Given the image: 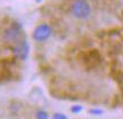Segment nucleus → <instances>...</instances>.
<instances>
[{
	"mask_svg": "<svg viewBox=\"0 0 123 119\" xmlns=\"http://www.w3.org/2000/svg\"><path fill=\"white\" fill-rule=\"evenodd\" d=\"M4 38L9 43H18L22 41V27L19 25H11L5 30Z\"/></svg>",
	"mask_w": 123,
	"mask_h": 119,
	"instance_id": "obj_3",
	"label": "nucleus"
},
{
	"mask_svg": "<svg viewBox=\"0 0 123 119\" xmlns=\"http://www.w3.org/2000/svg\"><path fill=\"white\" fill-rule=\"evenodd\" d=\"M51 119H69V118L64 114H62V112H55V114H53Z\"/></svg>",
	"mask_w": 123,
	"mask_h": 119,
	"instance_id": "obj_8",
	"label": "nucleus"
},
{
	"mask_svg": "<svg viewBox=\"0 0 123 119\" xmlns=\"http://www.w3.org/2000/svg\"><path fill=\"white\" fill-rule=\"evenodd\" d=\"M52 28L49 24H40L34 28L33 33H32V38H33L35 42H45L48 41L49 38L52 36Z\"/></svg>",
	"mask_w": 123,
	"mask_h": 119,
	"instance_id": "obj_2",
	"label": "nucleus"
},
{
	"mask_svg": "<svg viewBox=\"0 0 123 119\" xmlns=\"http://www.w3.org/2000/svg\"><path fill=\"white\" fill-rule=\"evenodd\" d=\"M28 52H30V46H28L27 41L22 39L18 43H16L15 47H14V54L17 59H19L20 61H25L28 56Z\"/></svg>",
	"mask_w": 123,
	"mask_h": 119,
	"instance_id": "obj_4",
	"label": "nucleus"
},
{
	"mask_svg": "<svg viewBox=\"0 0 123 119\" xmlns=\"http://www.w3.org/2000/svg\"><path fill=\"white\" fill-rule=\"evenodd\" d=\"M70 11L78 19H87L92 15V6L87 0H74L70 5Z\"/></svg>",
	"mask_w": 123,
	"mask_h": 119,
	"instance_id": "obj_1",
	"label": "nucleus"
},
{
	"mask_svg": "<svg viewBox=\"0 0 123 119\" xmlns=\"http://www.w3.org/2000/svg\"><path fill=\"white\" fill-rule=\"evenodd\" d=\"M49 112L44 109H38L35 111V119H49Z\"/></svg>",
	"mask_w": 123,
	"mask_h": 119,
	"instance_id": "obj_5",
	"label": "nucleus"
},
{
	"mask_svg": "<svg viewBox=\"0 0 123 119\" xmlns=\"http://www.w3.org/2000/svg\"><path fill=\"white\" fill-rule=\"evenodd\" d=\"M82 109L84 108H82L80 104H74L70 108V111L72 112V114H75V115H78V114H80V112L82 111Z\"/></svg>",
	"mask_w": 123,
	"mask_h": 119,
	"instance_id": "obj_6",
	"label": "nucleus"
},
{
	"mask_svg": "<svg viewBox=\"0 0 123 119\" xmlns=\"http://www.w3.org/2000/svg\"><path fill=\"white\" fill-rule=\"evenodd\" d=\"M36 1H37V2H40V1H42V0H36Z\"/></svg>",
	"mask_w": 123,
	"mask_h": 119,
	"instance_id": "obj_9",
	"label": "nucleus"
},
{
	"mask_svg": "<svg viewBox=\"0 0 123 119\" xmlns=\"http://www.w3.org/2000/svg\"><path fill=\"white\" fill-rule=\"evenodd\" d=\"M88 112L93 116H101V115L104 114V110L101 109V108H92V109H89V111Z\"/></svg>",
	"mask_w": 123,
	"mask_h": 119,
	"instance_id": "obj_7",
	"label": "nucleus"
}]
</instances>
